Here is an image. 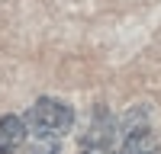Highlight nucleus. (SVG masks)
Masks as SVG:
<instances>
[{"label":"nucleus","instance_id":"obj_5","mask_svg":"<svg viewBox=\"0 0 161 154\" xmlns=\"http://www.w3.org/2000/svg\"><path fill=\"white\" fill-rule=\"evenodd\" d=\"M19 154H58V141H52V138H29Z\"/></svg>","mask_w":161,"mask_h":154},{"label":"nucleus","instance_id":"obj_3","mask_svg":"<svg viewBox=\"0 0 161 154\" xmlns=\"http://www.w3.org/2000/svg\"><path fill=\"white\" fill-rule=\"evenodd\" d=\"M26 135H29L26 119H19V116H3V119H0V154L23 151Z\"/></svg>","mask_w":161,"mask_h":154},{"label":"nucleus","instance_id":"obj_1","mask_svg":"<svg viewBox=\"0 0 161 154\" xmlns=\"http://www.w3.org/2000/svg\"><path fill=\"white\" fill-rule=\"evenodd\" d=\"M74 125V112L68 103L61 100H52V96H42L36 100L29 112H26V128H29V138H52L58 141L61 135H68Z\"/></svg>","mask_w":161,"mask_h":154},{"label":"nucleus","instance_id":"obj_4","mask_svg":"<svg viewBox=\"0 0 161 154\" xmlns=\"http://www.w3.org/2000/svg\"><path fill=\"white\" fill-rule=\"evenodd\" d=\"M119 154H161V151H158V141H155L152 132H139V135L123 138Z\"/></svg>","mask_w":161,"mask_h":154},{"label":"nucleus","instance_id":"obj_2","mask_svg":"<svg viewBox=\"0 0 161 154\" xmlns=\"http://www.w3.org/2000/svg\"><path fill=\"white\" fill-rule=\"evenodd\" d=\"M116 138H119L116 119L106 112V106H97V112H93L84 138H80V151L77 154H119Z\"/></svg>","mask_w":161,"mask_h":154}]
</instances>
